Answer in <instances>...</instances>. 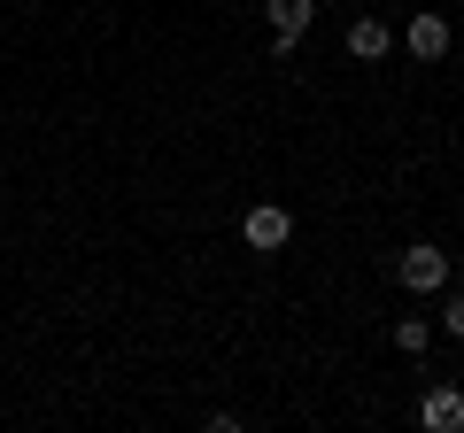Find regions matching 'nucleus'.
Here are the masks:
<instances>
[{
    "mask_svg": "<svg viewBox=\"0 0 464 433\" xmlns=\"http://www.w3.org/2000/svg\"><path fill=\"white\" fill-rule=\"evenodd\" d=\"M402 47H411L418 63H441V54H449V16H411V32H402Z\"/></svg>",
    "mask_w": 464,
    "mask_h": 433,
    "instance_id": "39448f33",
    "label": "nucleus"
},
{
    "mask_svg": "<svg viewBox=\"0 0 464 433\" xmlns=\"http://www.w3.org/2000/svg\"><path fill=\"white\" fill-rule=\"evenodd\" d=\"M348 54H356V63H380V54H387V24L380 16H356V24H348Z\"/></svg>",
    "mask_w": 464,
    "mask_h": 433,
    "instance_id": "423d86ee",
    "label": "nucleus"
},
{
    "mask_svg": "<svg viewBox=\"0 0 464 433\" xmlns=\"http://www.w3.org/2000/svg\"><path fill=\"white\" fill-rule=\"evenodd\" d=\"M426 341H433V325H426V317H395V349H402V356H418Z\"/></svg>",
    "mask_w": 464,
    "mask_h": 433,
    "instance_id": "0eeeda50",
    "label": "nucleus"
},
{
    "mask_svg": "<svg viewBox=\"0 0 464 433\" xmlns=\"http://www.w3.org/2000/svg\"><path fill=\"white\" fill-rule=\"evenodd\" d=\"M418 426H426V433H457V426H464V395H457V387H426Z\"/></svg>",
    "mask_w": 464,
    "mask_h": 433,
    "instance_id": "20e7f679",
    "label": "nucleus"
},
{
    "mask_svg": "<svg viewBox=\"0 0 464 433\" xmlns=\"http://www.w3.org/2000/svg\"><path fill=\"white\" fill-rule=\"evenodd\" d=\"M317 0H264V24H271V54H295V39L310 32Z\"/></svg>",
    "mask_w": 464,
    "mask_h": 433,
    "instance_id": "7ed1b4c3",
    "label": "nucleus"
},
{
    "mask_svg": "<svg viewBox=\"0 0 464 433\" xmlns=\"http://www.w3.org/2000/svg\"><path fill=\"white\" fill-rule=\"evenodd\" d=\"M240 233H248V248H256V255H279L286 240H295V216H286L279 201H256V209L240 216Z\"/></svg>",
    "mask_w": 464,
    "mask_h": 433,
    "instance_id": "f03ea898",
    "label": "nucleus"
},
{
    "mask_svg": "<svg viewBox=\"0 0 464 433\" xmlns=\"http://www.w3.org/2000/svg\"><path fill=\"white\" fill-rule=\"evenodd\" d=\"M441 333H449V341H464V294H449V310H441Z\"/></svg>",
    "mask_w": 464,
    "mask_h": 433,
    "instance_id": "6e6552de",
    "label": "nucleus"
},
{
    "mask_svg": "<svg viewBox=\"0 0 464 433\" xmlns=\"http://www.w3.org/2000/svg\"><path fill=\"white\" fill-rule=\"evenodd\" d=\"M395 279L411 286V294H441L449 286V255L433 248V240H411V248L395 255Z\"/></svg>",
    "mask_w": 464,
    "mask_h": 433,
    "instance_id": "f257e3e1",
    "label": "nucleus"
}]
</instances>
